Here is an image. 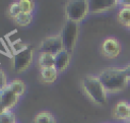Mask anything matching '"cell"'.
I'll list each match as a JSON object with an SVG mask.
<instances>
[{
    "mask_svg": "<svg viewBox=\"0 0 130 123\" xmlns=\"http://www.w3.org/2000/svg\"><path fill=\"white\" fill-rule=\"evenodd\" d=\"M101 50H102V54L105 57H107L109 59H114V58L118 57V55L120 54L121 45L117 39L110 37L103 41Z\"/></svg>",
    "mask_w": 130,
    "mask_h": 123,
    "instance_id": "cell-8",
    "label": "cell"
},
{
    "mask_svg": "<svg viewBox=\"0 0 130 123\" xmlns=\"http://www.w3.org/2000/svg\"><path fill=\"white\" fill-rule=\"evenodd\" d=\"M117 19L120 24L128 27L130 25V8H121L117 14Z\"/></svg>",
    "mask_w": 130,
    "mask_h": 123,
    "instance_id": "cell-15",
    "label": "cell"
},
{
    "mask_svg": "<svg viewBox=\"0 0 130 123\" xmlns=\"http://www.w3.org/2000/svg\"><path fill=\"white\" fill-rule=\"evenodd\" d=\"M128 29H129V30H130V25H129V26H128Z\"/></svg>",
    "mask_w": 130,
    "mask_h": 123,
    "instance_id": "cell-25",
    "label": "cell"
},
{
    "mask_svg": "<svg viewBox=\"0 0 130 123\" xmlns=\"http://www.w3.org/2000/svg\"><path fill=\"white\" fill-rule=\"evenodd\" d=\"M128 123H130V120H128Z\"/></svg>",
    "mask_w": 130,
    "mask_h": 123,
    "instance_id": "cell-27",
    "label": "cell"
},
{
    "mask_svg": "<svg viewBox=\"0 0 130 123\" xmlns=\"http://www.w3.org/2000/svg\"><path fill=\"white\" fill-rule=\"evenodd\" d=\"M21 12L23 13H32L35 9V2L30 0H19L18 1Z\"/></svg>",
    "mask_w": 130,
    "mask_h": 123,
    "instance_id": "cell-18",
    "label": "cell"
},
{
    "mask_svg": "<svg viewBox=\"0 0 130 123\" xmlns=\"http://www.w3.org/2000/svg\"><path fill=\"white\" fill-rule=\"evenodd\" d=\"M78 33H79V27L78 23L66 20L65 24L63 25L62 32H61V39L63 42L64 50L68 51L69 53H72L78 39Z\"/></svg>",
    "mask_w": 130,
    "mask_h": 123,
    "instance_id": "cell-4",
    "label": "cell"
},
{
    "mask_svg": "<svg viewBox=\"0 0 130 123\" xmlns=\"http://www.w3.org/2000/svg\"><path fill=\"white\" fill-rule=\"evenodd\" d=\"M32 19H34V15L32 13H23L21 12L15 19H13L15 21V23L19 26H28L31 22H32Z\"/></svg>",
    "mask_w": 130,
    "mask_h": 123,
    "instance_id": "cell-16",
    "label": "cell"
},
{
    "mask_svg": "<svg viewBox=\"0 0 130 123\" xmlns=\"http://www.w3.org/2000/svg\"><path fill=\"white\" fill-rule=\"evenodd\" d=\"M63 50H64V46L60 34L52 35L45 38L39 46L40 53H49V54L57 55Z\"/></svg>",
    "mask_w": 130,
    "mask_h": 123,
    "instance_id": "cell-6",
    "label": "cell"
},
{
    "mask_svg": "<svg viewBox=\"0 0 130 123\" xmlns=\"http://www.w3.org/2000/svg\"><path fill=\"white\" fill-rule=\"evenodd\" d=\"M118 3L122 6V8H130V0H119Z\"/></svg>",
    "mask_w": 130,
    "mask_h": 123,
    "instance_id": "cell-22",
    "label": "cell"
},
{
    "mask_svg": "<svg viewBox=\"0 0 130 123\" xmlns=\"http://www.w3.org/2000/svg\"><path fill=\"white\" fill-rule=\"evenodd\" d=\"M34 58V50L25 45L21 50L13 54L12 57V67L16 73H21L25 71L31 64Z\"/></svg>",
    "mask_w": 130,
    "mask_h": 123,
    "instance_id": "cell-5",
    "label": "cell"
},
{
    "mask_svg": "<svg viewBox=\"0 0 130 123\" xmlns=\"http://www.w3.org/2000/svg\"><path fill=\"white\" fill-rule=\"evenodd\" d=\"M123 70H124V73H125V75L129 81L130 80V63L128 65H126L125 67H123Z\"/></svg>",
    "mask_w": 130,
    "mask_h": 123,
    "instance_id": "cell-23",
    "label": "cell"
},
{
    "mask_svg": "<svg viewBox=\"0 0 130 123\" xmlns=\"http://www.w3.org/2000/svg\"><path fill=\"white\" fill-rule=\"evenodd\" d=\"M19 99L20 97L11 88L8 83L0 91V104L5 108L6 111H12V109L19 102Z\"/></svg>",
    "mask_w": 130,
    "mask_h": 123,
    "instance_id": "cell-7",
    "label": "cell"
},
{
    "mask_svg": "<svg viewBox=\"0 0 130 123\" xmlns=\"http://www.w3.org/2000/svg\"><path fill=\"white\" fill-rule=\"evenodd\" d=\"M59 72L55 69V67H48V68H41L40 76L41 80L46 84H52L56 81Z\"/></svg>",
    "mask_w": 130,
    "mask_h": 123,
    "instance_id": "cell-12",
    "label": "cell"
},
{
    "mask_svg": "<svg viewBox=\"0 0 130 123\" xmlns=\"http://www.w3.org/2000/svg\"><path fill=\"white\" fill-rule=\"evenodd\" d=\"M129 113H130V104L126 101L118 102L113 109V116L115 119H118V120L128 121Z\"/></svg>",
    "mask_w": 130,
    "mask_h": 123,
    "instance_id": "cell-10",
    "label": "cell"
},
{
    "mask_svg": "<svg viewBox=\"0 0 130 123\" xmlns=\"http://www.w3.org/2000/svg\"><path fill=\"white\" fill-rule=\"evenodd\" d=\"M8 84L11 86V88L19 96V97H22L25 93V89H26V86H25V83L21 80V79H13L11 81L8 82Z\"/></svg>",
    "mask_w": 130,
    "mask_h": 123,
    "instance_id": "cell-17",
    "label": "cell"
},
{
    "mask_svg": "<svg viewBox=\"0 0 130 123\" xmlns=\"http://www.w3.org/2000/svg\"><path fill=\"white\" fill-rule=\"evenodd\" d=\"M89 3L90 13H104L114 9L119 3L117 0H91Z\"/></svg>",
    "mask_w": 130,
    "mask_h": 123,
    "instance_id": "cell-9",
    "label": "cell"
},
{
    "mask_svg": "<svg viewBox=\"0 0 130 123\" xmlns=\"http://www.w3.org/2000/svg\"><path fill=\"white\" fill-rule=\"evenodd\" d=\"M70 59H71V53H69L66 50H63L59 54L55 55V64H54L55 69L59 73L60 72H63L69 66Z\"/></svg>",
    "mask_w": 130,
    "mask_h": 123,
    "instance_id": "cell-11",
    "label": "cell"
},
{
    "mask_svg": "<svg viewBox=\"0 0 130 123\" xmlns=\"http://www.w3.org/2000/svg\"><path fill=\"white\" fill-rule=\"evenodd\" d=\"M32 123H57L55 116L49 111H41L34 117Z\"/></svg>",
    "mask_w": 130,
    "mask_h": 123,
    "instance_id": "cell-14",
    "label": "cell"
},
{
    "mask_svg": "<svg viewBox=\"0 0 130 123\" xmlns=\"http://www.w3.org/2000/svg\"><path fill=\"white\" fill-rule=\"evenodd\" d=\"M81 87L90 101L100 106H105L108 102V93L95 75H86L81 80Z\"/></svg>",
    "mask_w": 130,
    "mask_h": 123,
    "instance_id": "cell-2",
    "label": "cell"
},
{
    "mask_svg": "<svg viewBox=\"0 0 130 123\" xmlns=\"http://www.w3.org/2000/svg\"><path fill=\"white\" fill-rule=\"evenodd\" d=\"M89 13V3L87 0H70L65 6V15L67 20L73 22L82 21Z\"/></svg>",
    "mask_w": 130,
    "mask_h": 123,
    "instance_id": "cell-3",
    "label": "cell"
},
{
    "mask_svg": "<svg viewBox=\"0 0 130 123\" xmlns=\"http://www.w3.org/2000/svg\"><path fill=\"white\" fill-rule=\"evenodd\" d=\"M38 64L41 68L54 67L55 64V55L49 53H39Z\"/></svg>",
    "mask_w": 130,
    "mask_h": 123,
    "instance_id": "cell-13",
    "label": "cell"
},
{
    "mask_svg": "<svg viewBox=\"0 0 130 123\" xmlns=\"http://www.w3.org/2000/svg\"><path fill=\"white\" fill-rule=\"evenodd\" d=\"M5 112H7V111H6V110H5V108L0 104V116H1L2 114H4Z\"/></svg>",
    "mask_w": 130,
    "mask_h": 123,
    "instance_id": "cell-24",
    "label": "cell"
},
{
    "mask_svg": "<svg viewBox=\"0 0 130 123\" xmlns=\"http://www.w3.org/2000/svg\"><path fill=\"white\" fill-rule=\"evenodd\" d=\"M129 120H130V113H129Z\"/></svg>",
    "mask_w": 130,
    "mask_h": 123,
    "instance_id": "cell-26",
    "label": "cell"
},
{
    "mask_svg": "<svg viewBox=\"0 0 130 123\" xmlns=\"http://www.w3.org/2000/svg\"><path fill=\"white\" fill-rule=\"evenodd\" d=\"M0 123H17L16 115L13 111H7L0 116Z\"/></svg>",
    "mask_w": 130,
    "mask_h": 123,
    "instance_id": "cell-19",
    "label": "cell"
},
{
    "mask_svg": "<svg viewBox=\"0 0 130 123\" xmlns=\"http://www.w3.org/2000/svg\"><path fill=\"white\" fill-rule=\"evenodd\" d=\"M103 86L109 94H114L124 89L128 84V79L123 68L108 67L102 70L98 75Z\"/></svg>",
    "mask_w": 130,
    "mask_h": 123,
    "instance_id": "cell-1",
    "label": "cell"
},
{
    "mask_svg": "<svg viewBox=\"0 0 130 123\" xmlns=\"http://www.w3.org/2000/svg\"><path fill=\"white\" fill-rule=\"evenodd\" d=\"M20 13H21V9H20V6H19L18 1L13 2V3L9 6V10H8L9 16H10L12 19H15Z\"/></svg>",
    "mask_w": 130,
    "mask_h": 123,
    "instance_id": "cell-20",
    "label": "cell"
},
{
    "mask_svg": "<svg viewBox=\"0 0 130 123\" xmlns=\"http://www.w3.org/2000/svg\"><path fill=\"white\" fill-rule=\"evenodd\" d=\"M7 77H6V74L5 72L0 68V91L7 85Z\"/></svg>",
    "mask_w": 130,
    "mask_h": 123,
    "instance_id": "cell-21",
    "label": "cell"
}]
</instances>
